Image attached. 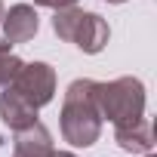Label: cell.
<instances>
[{"label":"cell","mask_w":157,"mask_h":157,"mask_svg":"<svg viewBox=\"0 0 157 157\" xmlns=\"http://www.w3.org/2000/svg\"><path fill=\"white\" fill-rule=\"evenodd\" d=\"M96 83L90 77H77L68 83L65 99H62V114H59V126H62V139L74 148H90L99 142L102 136V114H99V102H96Z\"/></svg>","instance_id":"cell-1"},{"label":"cell","mask_w":157,"mask_h":157,"mask_svg":"<svg viewBox=\"0 0 157 157\" xmlns=\"http://www.w3.org/2000/svg\"><path fill=\"white\" fill-rule=\"evenodd\" d=\"M96 102L102 120L111 126L132 123L145 117V83L139 77H117L108 83H96Z\"/></svg>","instance_id":"cell-2"},{"label":"cell","mask_w":157,"mask_h":157,"mask_svg":"<svg viewBox=\"0 0 157 157\" xmlns=\"http://www.w3.org/2000/svg\"><path fill=\"white\" fill-rule=\"evenodd\" d=\"M6 86H13L22 99H28L40 111L56 96V68L49 62H22V68L16 71V77Z\"/></svg>","instance_id":"cell-3"},{"label":"cell","mask_w":157,"mask_h":157,"mask_svg":"<svg viewBox=\"0 0 157 157\" xmlns=\"http://www.w3.org/2000/svg\"><path fill=\"white\" fill-rule=\"evenodd\" d=\"M108 40H111L108 22H105L99 13H86V10H83L80 22H77V28H74L71 43L80 49V52H86V56H96V52H102V49L108 46Z\"/></svg>","instance_id":"cell-4"},{"label":"cell","mask_w":157,"mask_h":157,"mask_svg":"<svg viewBox=\"0 0 157 157\" xmlns=\"http://www.w3.org/2000/svg\"><path fill=\"white\" fill-rule=\"evenodd\" d=\"M0 25H3V37H6L13 46L34 40L37 31H40V19H37V10H34L31 3H16V6H10V13H3Z\"/></svg>","instance_id":"cell-5"},{"label":"cell","mask_w":157,"mask_h":157,"mask_svg":"<svg viewBox=\"0 0 157 157\" xmlns=\"http://www.w3.org/2000/svg\"><path fill=\"white\" fill-rule=\"evenodd\" d=\"M52 154H56L52 132L40 120L19 129L16 139H13V157H52Z\"/></svg>","instance_id":"cell-6"},{"label":"cell","mask_w":157,"mask_h":157,"mask_svg":"<svg viewBox=\"0 0 157 157\" xmlns=\"http://www.w3.org/2000/svg\"><path fill=\"white\" fill-rule=\"evenodd\" d=\"M0 120L13 132H19V129L37 123V108L28 99H22L13 86H3V93H0Z\"/></svg>","instance_id":"cell-7"},{"label":"cell","mask_w":157,"mask_h":157,"mask_svg":"<svg viewBox=\"0 0 157 157\" xmlns=\"http://www.w3.org/2000/svg\"><path fill=\"white\" fill-rule=\"evenodd\" d=\"M114 142L129 154H151L154 151V126L148 117H139L132 123L114 126Z\"/></svg>","instance_id":"cell-8"},{"label":"cell","mask_w":157,"mask_h":157,"mask_svg":"<svg viewBox=\"0 0 157 157\" xmlns=\"http://www.w3.org/2000/svg\"><path fill=\"white\" fill-rule=\"evenodd\" d=\"M80 16H83V10H80V6L56 10V16H52V31H56V37H59V40H65V43H71L74 28H77V22H80Z\"/></svg>","instance_id":"cell-9"},{"label":"cell","mask_w":157,"mask_h":157,"mask_svg":"<svg viewBox=\"0 0 157 157\" xmlns=\"http://www.w3.org/2000/svg\"><path fill=\"white\" fill-rule=\"evenodd\" d=\"M19 68H22V59L13 52V43L6 37H0V86H6L13 77H16Z\"/></svg>","instance_id":"cell-10"},{"label":"cell","mask_w":157,"mask_h":157,"mask_svg":"<svg viewBox=\"0 0 157 157\" xmlns=\"http://www.w3.org/2000/svg\"><path fill=\"white\" fill-rule=\"evenodd\" d=\"M37 6H46V10H65V6H77V0H34Z\"/></svg>","instance_id":"cell-11"},{"label":"cell","mask_w":157,"mask_h":157,"mask_svg":"<svg viewBox=\"0 0 157 157\" xmlns=\"http://www.w3.org/2000/svg\"><path fill=\"white\" fill-rule=\"evenodd\" d=\"M52 157H77V154H71V151H56Z\"/></svg>","instance_id":"cell-12"},{"label":"cell","mask_w":157,"mask_h":157,"mask_svg":"<svg viewBox=\"0 0 157 157\" xmlns=\"http://www.w3.org/2000/svg\"><path fill=\"white\" fill-rule=\"evenodd\" d=\"M102 3H114L117 6V3H126V0H102Z\"/></svg>","instance_id":"cell-13"},{"label":"cell","mask_w":157,"mask_h":157,"mask_svg":"<svg viewBox=\"0 0 157 157\" xmlns=\"http://www.w3.org/2000/svg\"><path fill=\"white\" fill-rule=\"evenodd\" d=\"M3 13H6V6H3V0H0V19H3Z\"/></svg>","instance_id":"cell-14"},{"label":"cell","mask_w":157,"mask_h":157,"mask_svg":"<svg viewBox=\"0 0 157 157\" xmlns=\"http://www.w3.org/2000/svg\"><path fill=\"white\" fill-rule=\"evenodd\" d=\"M145 157H154V154H145Z\"/></svg>","instance_id":"cell-15"}]
</instances>
